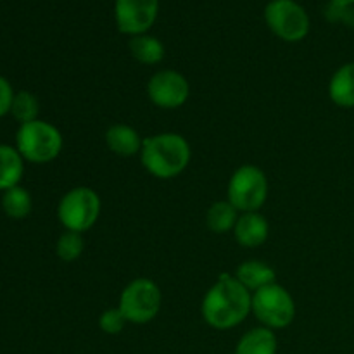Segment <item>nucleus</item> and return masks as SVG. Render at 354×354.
Wrapping results in <instances>:
<instances>
[{"label":"nucleus","instance_id":"4be33fe9","mask_svg":"<svg viewBox=\"0 0 354 354\" xmlns=\"http://www.w3.org/2000/svg\"><path fill=\"white\" fill-rule=\"evenodd\" d=\"M127 318L123 317V313L120 311V308H109V310H104L99 317V328L107 335H118L124 330V325H127Z\"/></svg>","mask_w":354,"mask_h":354},{"label":"nucleus","instance_id":"9b49d317","mask_svg":"<svg viewBox=\"0 0 354 354\" xmlns=\"http://www.w3.org/2000/svg\"><path fill=\"white\" fill-rule=\"evenodd\" d=\"M234 237L241 248L256 249L261 248L270 235V223L259 211L254 213H241L234 227Z\"/></svg>","mask_w":354,"mask_h":354},{"label":"nucleus","instance_id":"9d476101","mask_svg":"<svg viewBox=\"0 0 354 354\" xmlns=\"http://www.w3.org/2000/svg\"><path fill=\"white\" fill-rule=\"evenodd\" d=\"M159 14V0H116L114 21L121 33L128 37L144 35L154 26Z\"/></svg>","mask_w":354,"mask_h":354},{"label":"nucleus","instance_id":"dca6fc26","mask_svg":"<svg viewBox=\"0 0 354 354\" xmlns=\"http://www.w3.org/2000/svg\"><path fill=\"white\" fill-rule=\"evenodd\" d=\"M24 173V159L16 147L0 145V192L19 185Z\"/></svg>","mask_w":354,"mask_h":354},{"label":"nucleus","instance_id":"aec40b11","mask_svg":"<svg viewBox=\"0 0 354 354\" xmlns=\"http://www.w3.org/2000/svg\"><path fill=\"white\" fill-rule=\"evenodd\" d=\"M10 114H12L14 120L19 121L21 124L37 121L38 114H40V102H38V99L31 92L21 90V92H17L16 95H14Z\"/></svg>","mask_w":354,"mask_h":354},{"label":"nucleus","instance_id":"2eb2a0df","mask_svg":"<svg viewBox=\"0 0 354 354\" xmlns=\"http://www.w3.org/2000/svg\"><path fill=\"white\" fill-rule=\"evenodd\" d=\"M279 341L275 330L266 327H254L239 339L234 354H277Z\"/></svg>","mask_w":354,"mask_h":354},{"label":"nucleus","instance_id":"0eeeda50","mask_svg":"<svg viewBox=\"0 0 354 354\" xmlns=\"http://www.w3.org/2000/svg\"><path fill=\"white\" fill-rule=\"evenodd\" d=\"M251 313L261 327L282 330L296 318V301L292 294L280 283H270L252 294Z\"/></svg>","mask_w":354,"mask_h":354},{"label":"nucleus","instance_id":"f8f14e48","mask_svg":"<svg viewBox=\"0 0 354 354\" xmlns=\"http://www.w3.org/2000/svg\"><path fill=\"white\" fill-rule=\"evenodd\" d=\"M104 140H106L107 149L120 158L140 156L142 145H144V138L140 137V133L127 123H114L113 127L107 128Z\"/></svg>","mask_w":354,"mask_h":354},{"label":"nucleus","instance_id":"5701e85b","mask_svg":"<svg viewBox=\"0 0 354 354\" xmlns=\"http://www.w3.org/2000/svg\"><path fill=\"white\" fill-rule=\"evenodd\" d=\"M14 95H16V93H14L12 85L9 83V80L0 76V118L10 113Z\"/></svg>","mask_w":354,"mask_h":354},{"label":"nucleus","instance_id":"b1692460","mask_svg":"<svg viewBox=\"0 0 354 354\" xmlns=\"http://www.w3.org/2000/svg\"><path fill=\"white\" fill-rule=\"evenodd\" d=\"M334 6L339 7H353L354 6V0H330Z\"/></svg>","mask_w":354,"mask_h":354},{"label":"nucleus","instance_id":"6ab92c4d","mask_svg":"<svg viewBox=\"0 0 354 354\" xmlns=\"http://www.w3.org/2000/svg\"><path fill=\"white\" fill-rule=\"evenodd\" d=\"M2 209L12 220H24L33 209L31 194L21 185L6 190L2 196Z\"/></svg>","mask_w":354,"mask_h":354},{"label":"nucleus","instance_id":"1a4fd4ad","mask_svg":"<svg viewBox=\"0 0 354 354\" xmlns=\"http://www.w3.org/2000/svg\"><path fill=\"white\" fill-rule=\"evenodd\" d=\"M147 97L159 109H180L190 97V83L176 69H161L149 78Z\"/></svg>","mask_w":354,"mask_h":354},{"label":"nucleus","instance_id":"39448f33","mask_svg":"<svg viewBox=\"0 0 354 354\" xmlns=\"http://www.w3.org/2000/svg\"><path fill=\"white\" fill-rule=\"evenodd\" d=\"M162 306V290L154 280L138 277L121 290L118 308L128 324L145 325L154 320Z\"/></svg>","mask_w":354,"mask_h":354},{"label":"nucleus","instance_id":"20e7f679","mask_svg":"<svg viewBox=\"0 0 354 354\" xmlns=\"http://www.w3.org/2000/svg\"><path fill=\"white\" fill-rule=\"evenodd\" d=\"M268 178L256 165H242L232 173L227 185V201L239 213H254L268 199Z\"/></svg>","mask_w":354,"mask_h":354},{"label":"nucleus","instance_id":"423d86ee","mask_svg":"<svg viewBox=\"0 0 354 354\" xmlns=\"http://www.w3.org/2000/svg\"><path fill=\"white\" fill-rule=\"evenodd\" d=\"M102 209L100 197L92 187L80 185L68 190L57 204V218L64 230L85 234L97 223Z\"/></svg>","mask_w":354,"mask_h":354},{"label":"nucleus","instance_id":"7ed1b4c3","mask_svg":"<svg viewBox=\"0 0 354 354\" xmlns=\"http://www.w3.org/2000/svg\"><path fill=\"white\" fill-rule=\"evenodd\" d=\"M64 138L57 127L44 120L21 124L16 133V149L24 161L33 165H47L62 151Z\"/></svg>","mask_w":354,"mask_h":354},{"label":"nucleus","instance_id":"6e6552de","mask_svg":"<svg viewBox=\"0 0 354 354\" xmlns=\"http://www.w3.org/2000/svg\"><path fill=\"white\" fill-rule=\"evenodd\" d=\"M265 21L280 40L297 44L310 33V16L296 0H270L265 7Z\"/></svg>","mask_w":354,"mask_h":354},{"label":"nucleus","instance_id":"412c9836","mask_svg":"<svg viewBox=\"0 0 354 354\" xmlns=\"http://www.w3.org/2000/svg\"><path fill=\"white\" fill-rule=\"evenodd\" d=\"M83 251H85V239H83V234H78V232L64 230V234H61V237L55 242V254L64 263L76 261L83 254Z\"/></svg>","mask_w":354,"mask_h":354},{"label":"nucleus","instance_id":"f257e3e1","mask_svg":"<svg viewBox=\"0 0 354 354\" xmlns=\"http://www.w3.org/2000/svg\"><path fill=\"white\" fill-rule=\"evenodd\" d=\"M252 294L232 273H221L201 303L203 320L214 330H232L249 317Z\"/></svg>","mask_w":354,"mask_h":354},{"label":"nucleus","instance_id":"4468645a","mask_svg":"<svg viewBox=\"0 0 354 354\" xmlns=\"http://www.w3.org/2000/svg\"><path fill=\"white\" fill-rule=\"evenodd\" d=\"M234 277L251 294L263 289V287L270 286V283L277 282L275 270L268 263L259 261V259H248V261L241 263L237 266V270H235Z\"/></svg>","mask_w":354,"mask_h":354},{"label":"nucleus","instance_id":"f3484780","mask_svg":"<svg viewBox=\"0 0 354 354\" xmlns=\"http://www.w3.org/2000/svg\"><path fill=\"white\" fill-rule=\"evenodd\" d=\"M128 48H130L131 57L145 66L159 64L166 55V48L162 41L158 37H152L149 33L131 37Z\"/></svg>","mask_w":354,"mask_h":354},{"label":"nucleus","instance_id":"a211bd4d","mask_svg":"<svg viewBox=\"0 0 354 354\" xmlns=\"http://www.w3.org/2000/svg\"><path fill=\"white\" fill-rule=\"evenodd\" d=\"M239 216H241V213L227 199L216 201L206 211V227L213 234H228V232L234 230Z\"/></svg>","mask_w":354,"mask_h":354},{"label":"nucleus","instance_id":"ddd939ff","mask_svg":"<svg viewBox=\"0 0 354 354\" xmlns=\"http://www.w3.org/2000/svg\"><path fill=\"white\" fill-rule=\"evenodd\" d=\"M328 99L342 109H354V61L342 64L330 76Z\"/></svg>","mask_w":354,"mask_h":354},{"label":"nucleus","instance_id":"f03ea898","mask_svg":"<svg viewBox=\"0 0 354 354\" xmlns=\"http://www.w3.org/2000/svg\"><path fill=\"white\" fill-rule=\"evenodd\" d=\"M140 162L149 175L159 180H171L182 175L192 159V147L183 135L162 131L144 138Z\"/></svg>","mask_w":354,"mask_h":354}]
</instances>
